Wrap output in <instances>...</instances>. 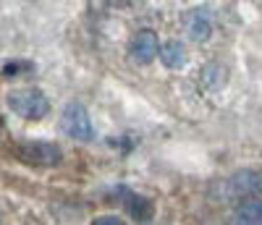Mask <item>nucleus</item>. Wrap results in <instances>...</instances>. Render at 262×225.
<instances>
[{
    "instance_id": "obj_8",
    "label": "nucleus",
    "mask_w": 262,
    "mask_h": 225,
    "mask_svg": "<svg viewBox=\"0 0 262 225\" xmlns=\"http://www.w3.org/2000/svg\"><path fill=\"white\" fill-rule=\"evenodd\" d=\"M128 212L134 215L137 220H149L152 217V201L147 199V196H131V201H128Z\"/></svg>"
},
{
    "instance_id": "obj_1",
    "label": "nucleus",
    "mask_w": 262,
    "mask_h": 225,
    "mask_svg": "<svg viewBox=\"0 0 262 225\" xmlns=\"http://www.w3.org/2000/svg\"><path fill=\"white\" fill-rule=\"evenodd\" d=\"M8 107L27 121H42L50 112V100L39 89H13L8 95Z\"/></svg>"
},
{
    "instance_id": "obj_11",
    "label": "nucleus",
    "mask_w": 262,
    "mask_h": 225,
    "mask_svg": "<svg viewBox=\"0 0 262 225\" xmlns=\"http://www.w3.org/2000/svg\"><path fill=\"white\" fill-rule=\"evenodd\" d=\"M236 225H254V222H244V220H236Z\"/></svg>"
},
{
    "instance_id": "obj_2",
    "label": "nucleus",
    "mask_w": 262,
    "mask_h": 225,
    "mask_svg": "<svg viewBox=\"0 0 262 225\" xmlns=\"http://www.w3.org/2000/svg\"><path fill=\"white\" fill-rule=\"evenodd\" d=\"M60 131L66 137H71L76 142H92L95 139V128L90 121V112L79 102H69L60 112Z\"/></svg>"
},
{
    "instance_id": "obj_9",
    "label": "nucleus",
    "mask_w": 262,
    "mask_h": 225,
    "mask_svg": "<svg viewBox=\"0 0 262 225\" xmlns=\"http://www.w3.org/2000/svg\"><path fill=\"white\" fill-rule=\"evenodd\" d=\"M92 225H123V220L118 215H100L92 220Z\"/></svg>"
},
{
    "instance_id": "obj_5",
    "label": "nucleus",
    "mask_w": 262,
    "mask_h": 225,
    "mask_svg": "<svg viewBox=\"0 0 262 225\" xmlns=\"http://www.w3.org/2000/svg\"><path fill=\"white\" fill-rule=\"evenodd\" d=\"M160 60H163V65H168V69H181V65L186 63L181 42H176V39L165 42L163 48H160Z\"/></svg>"
},
{
    "instance_id": "obj_6",
    "label": "nucleus",
    "mask_w": 262,
    "mask_h": 225,
    "mask_svg": "<svg viewBox=\"0 0 262 225\" xmlns=\"http://www.w3.org/2000/svg\"><path fill=\"white\" fill-rule=\"evenodd\" d=\"M238 217L236 220H244V222H254V225H262V201L259 199H249L244 201L236 212Z\"/></svg>"
},
{
    "instance_id": "obj_10",
    "label": "nucleus",
    "mask_w": 262,
    "mask_h": 225,
    "mask_svg": "<svg viewBox=\"0 0 262 225\" xmlns=\"http://www.w3.org/2000/svg\"><path fill=\"white\" fill-rule=\"evenodd\" d=\"M21 69H29V63H6L3 65V76L8 79V76H16V74H21Z\"/></svg>"
},
{
    "instance_id": "obj_3",
    "label": "nucleus",
    "mask_w": 262,
    "mask_h": 225,
    "mask_svg": "<svg viewBox=\"0 0 262 225\" xmlns=\"http://www.w3.org/2000/svg\"><path fill=\"white\" fill-rule=\"evenodd\" d=\"M16 157L27 165L55 168L63 160V149L53 142H21V144H16Z\"/></svg>"
},
{
    "instance_id": "obj_7",
    "label": "nucleus",
    "mask_w": 262,
    "mask_h": 225,
    "mask_svg": "<svg viewBox=\"0 0 262 225\" xmlns=\"http://www.w3.org/2000/svg\"><path fill=\"white\" fill-rule=\"evenodd\" d=\"M189 37L194 39V42H205L207 37H210V21H207V16L202 13H196L194 18H191V24H189Z\"/></svg>"
},
{
    "instance_id": "obj_4",
    "label": "nucleus",
    "mask_w": 262,
    "mask_h": 225,
    "mask_svg": "<svg viewBox=\"0 0 262 225\" xmlns=\"http://www.w3.org/2000/svg\"><path fill=\"white\" fill-rule=\"evenodd\" d=\"M160 39H158V34L152 32V29H142V32H137L134 34V39H131V44H128V53H131V58H134L137 63H152L158 55H160Z\"/></svg>"
}]
</instances>
